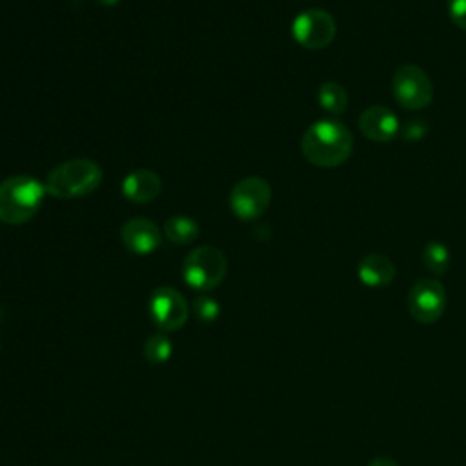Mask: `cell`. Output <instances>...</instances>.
I'll return each mask as SVG.
<instances>
[{"instance_id":"obj_1","label":"cell","mask_w":466,"mask_h":466,"mask_svg":"<svg viewBox=\"0 0 466 466\" xmlns=\"http://www.w3.org/2000/svg\"><path fill=\"white\" fill-rule=\"evenodd\" d=\"M300 149L313 166L337 167L350 158L353 135L339 120H317L302 135Z\"/></svg>"},{"instance_id":"obj_2","label":"cell","mask_w":466,"mask_h":466,"mask_svg":"<svg viewBox=\"0 0 466 466\" xmlns=\"http://www.w3.org/2000/svg\"><path fill=\"white\" fill-rule=\"evenodd\" d=\"M44 182L29 175H13L0 182V222L20 226L31 220L46 197Z\"/></svg>"},{"instance_id":"obj_3","label":"cell","mask_w":466,"mask_h":466,"mask_svg":"<svg viewBox=\"0 0 466 466\" xmlns=\"http://www.w3.org/2000/svg\"><path fill=\"white\" fill-rule=\"evenodd\" d=\"M102 182V167L91 158H71L55 166L46 180V193L55 198H80Z\"/></svg>"},{"instance_id":"obj_4","label":"cell","mask_w":466,"mask_h":466,"mask_svg":"<svg viewBox=\"0 0 466 466\" xmlns=\"http://www.w3.org/2000/svg\"><path fill=\"white\" fill-rule=\"evenodd\" d=\"M228 271L226 255L215 246H200L186 255L182 262V277L187 286L208 291L217 288Z\"/></svg>"},{"instance_id":"obj_5","label":"cell","mask_w":466,"mask_h":466,"mask_svg":"<svg viewBox=\"0 0 466 466\" xmlns=\"http://www.w3.org/2000/svg\"><path fill=\"white\" fill-rule=\"evenodd\" d=\"M391 91L404 109H422L433 98V86L424 69L415 64L399 66L391 78Z\"/></svg>"},{"instance_id":"obj_6","label":"cell","mask_w":466,"mask_h":466,"mask_svg":"<svg viewBox=\"0 0 466 466\" xmlns=\"http://www.w3.org/2000/svg\"><path fill=\"white\" fill-rule=\"evenodd\" d=\"M337 24L333 16L322 9H308L293 18L291 35L295 42L306 49L317 51L329 46L335 38Z\"/></svg>"},{"instance_id":"obj_7","label":"cell","mask_w":466,"mask_h":466,"mask_svg":"<svg viewBox=\"0 0 466 466\" xmlns=\"http://www.w3.org/2000/svg\"><path fill=\"white\" fill-rule=\"evenodd\" d=\"M408 313L420 324H433L446 308V289L437 279L417 280L406 297Z\"/></svg>"},{"instance_id":"obj_8","label":"cell","mask_w":466,"mask_h":466,"mask_svg":"<svg viewBox=\"0 0 466 466\" xmlns=\"http://www.w3.org/2000/svg\"><path fill=\"white\" fill-rule=\"evenodd\" d=\"M271 202V187L260 177L238 180L229 193V208L242 220H255L264 215Z\"/></svg>"},{"instance_id":"obj_9","label":"cell","mask_w":466,"mask_h":466,"mask_svg":"<svg viewBox=\"0 0 466 466\" xmlns=\"http://www.w3.org/2000/svg\"><path fill=\"white\" fill-rule=\"evenodd\" d=\"M187 304L175 288L160 286L149 297V315L162 331L182 328L187 320Z\"/></svg>"},{"instance_id":"obj_10","label":"cell","mask_w":466,"mask_h":466,"mask_svg":"<svg viewBox=\"0 0 466 466\" xmlns=\"http://www.w3.org/2000/svg\"><path fill=\"white\" fill-rule=\"evenodd\" d=\"M120 238L122 244L135 255H147L153 253L160 242L162 233L155 222L144 217L129 218L120 228Z\"/></svg>"},{"instance_id":"obj_11","label":"cell","mask_w":466,"mask_h":466,"mask_svg":"<svg viewBox=\"0 0 466 466\" xmlns=\"http://www.w3.org/2000/svg\"><path fill=\"white\" fill-rule=\"evenodd\" d=\"M360 133L373 142H390L397 137L400 124L397 115L386 106H370L359 115Z\"/></svg>"},{"instance_id":"obj_12","label":"cell","mask_w":466,"mask_h":466,"mask_svg":"<svg viewBox=\"0 0 466 466\" xmlns=\"http://www.w3.org/2000/svg\"><path fill=\"white\" fill-rule=\"evenodd\" d=\"M162 180L151 169H135L122 180V195L135 204H147L160 195Z\"/></svg>"},{"instance_id":"obj_13","label":"cell","mask_w":466,"mask_h":466,"mask_svg":"<svg viewBox=\"0 0 466 466\" xmlns=\"http://www.w3.org/2000/svg\"><path fill=\"white\" fill-rule=\"evenodd\" d=\"M357 277L368 288H384L395 279V264L382 253H370L360 258Z\"/></svg>"},{"instance_id":"obj_14","label":"cell","mask_w":466,"mask_h":466,"mask_svg":"<svg viewBox=\"0 0 466 466\" xmlns=\"http://www.w3.org/2000/svg\"><path fill=\"white\" fill-rule=\"evenodd\" d=\"M164 233L173 244H189L198 237L200 229L197 220L184 215H173L166 220Z\"/></svg>"},{"instance_id":"obj_15","label":"cell","mask_w":466,"mask_h":466,"mask_svg":"<svg viewBox=\"0 0 466 466\" xmlns=\"http://www.w3.org/2000/svg\"><path fill=\"white\" fill-rule=\"evenodd\" d=\"M317 100H319L320 107L324 111L331 113V115H340L348 107V93L335 80H328V82L320 84L319 93H317Z\"/></svg>"},{"instance_id":"obj_16","label":"cell","mask_w":466,"mask_h":466,"mask_svg":"<svg viewBox=\"0 0 466 466\" xmlns=\"http://www.w3.org/2000/svg\"><path fill=\"white\" fill-rule=\"evenodd\" d=\"M420 260L428 271H431L433 275H442L450 266V251L442 242L431 240L422 248Z\"/></svg>"},{"instance_id":"obj_17","label":"cell","mask_w":466,"mask_h":466,"mask_svg":"<svg viewBox=\"0 0 466 466\" xmlns=\"http://www.w3.org/2000/svg\"><path fill=\"white\" fill-rule=\"evenodd\" d=\"M171 351H173V344L162 333L147 337L144 344V355L151 364H164L166 360H169Z\"/></svg>"},{"instance_id":"obj_18","label":"cell","mask_w":466,"mask_h":466,"mask_svg":"<svg viewBox=\"0 0 466 466\" xmlns=\"http://www.w3.org/2000/svg\"><path fill=\"white\" fill-rule=\"evenodd\" d=\"M193 313L202 322H213L218 317L220 308L215 299H211L208 295H200L193 300Z\"/></svg>"},{"instance_id":"obj_19","label":"cell","mask_w":466,"mask_h":466,"mask_svg":"<svg viewBox=\"0 0 466 466\" xmlns=\"http://www.w3.org/2000/svg\"><path fill=\"white\" fill-rule=\"evenodd\" d=\"M448 16L457 27L466 31V0H448Z\"/></svg>"},{"instance_id":"obj_20","label":"cell","mask_w":466,"mask_h":466,"mask_svg":"<svg viewBox=\"0 0 466 466\" xmlns=\"http://www.w3.org/2000/svg\"><path fill=\"white\" fill-rule=\"evenodd\" d=\"M406 140H420L426 135V122L424 120H411L402 131Z\"/></svg>"},{"instance_id":"obj_21","label":"cell","mask_w":466,"mask_h":466,"mask_svg":"<svg viewBox=\"0 0 466 466\" xmlns=\"http://www.w3.org/2000/svg\"><path fill=\"white\" fill-rule=\"evenodd\" d=\"M368 466H400L395 459H391V457H382V455H379V457H373L370 462H368Z\"/></svg>"},{"instance_id":"obj_22","label":"cell","mask_w":466,"mask_h":466,"mask_svg":"<svg viewBox=\"0 0 466 466\" xmlns=\"http://www.w3.org/2000/svg\"><path fill=\"white\" fill-rule=\"evenodd\" d=\"M96 2L102 5H115L118 0H96Z\"/></svg>"}]
</instances>
